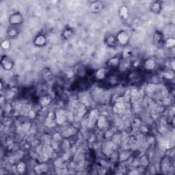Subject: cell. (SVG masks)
I'll return each mask as SVG.
<instances>
[{
    "label": "cell",
    "mask_w": 175,
    "mask_h": 175,
    "mask_svg": "<svg viewBox=\"0 0 175 175\" xmlns=\"http://www.w3.org/2000/svg\"><path fill=\"white\" fill-rule=\"evenodd\" d=\"M10 23L11 24H20L22 23V17L19 13H15L10 17Z\"/></svg>",
    "instance_id": "3957f363"
},
{
    "label": "cell",
    "mask_w": 175,
    "mask_h": 175,
    "mask_svg": "<svg viewBox=\"0 0 175 175\" xmlns=\"http://www.w3.org/2000/svg\"><path fill=\"white\" fill-rule=\"evenodd\" d=\"M8 34L11 38H14L17 35V30L15 28H10L8 31Z\"/></svg>",
    "instance_id": "ba28073f"
},
{
    "label": "cell",
    "mask_w": 175,
    "mask_h": 175,
    "mask_svg": "<svg viewBox=\"0 0 175 175\" xmlns=\"http://www.w3.org/2000/svg\"><path fill=\"white\" fill-rule=\"evenodd\" d=\"M1 65L6 70H10L13 67V63L12 60L7 56H3L1 58Z\"/></svg>",
    "instance_id": "7a4b0ae2"
},
{
    "label": "cell",
    "mask_w": 175,
    "mask_h": 175,
    "mask_svg": "<svg viewBox=\"0 0 175 175\" xmlns=\"http://www.w3.org/2000/svg\"><path fill=\"white\" fill-rule=\"evenodd\" d=\"M116 41H117L116 37L112 35H110L109 36H108L106 38H105L106 44L110 47L116 46Z\"/></svg>",
    "instance_id": "5b68a950"
},
{
    "label": "cell",
    "mask_w": 175,
    "mask_h": 175,
    "mask_svg": "<svg viewBox=\"0 0 175 175\" xmlns=\"http://www.w3.org/2000/svg\"><path fill=\"white\" fill-rule=\"evenodd\" d=\"M116 38L120 43L125 44L129 40V35L127 34V33L126 32L122 31L118 34Z\"/></svg>",
    "instance_id": "277c9868"
},
{
    "label": "cell",
    "mask_w": 175,
    "mask_h": 175,
    "mask_svg": "<svg viewBox=\"0 0 175 175\" xmlns=\"http://www.w3.org/2000/svg\"><path fill=\"white\" fill-rule=\"evenodd\" d=\"M152 7H153V9H152L153 12H160L161 5L158 2H155L153 3V5L152 6Z\"/></svg>",
    "instance_id": "30bf717a"
},
{
    "label": "cell",
    "mask_w": 175,
    "mask_h": 175,
    "mask_svg": "<svg viewBox=\"0 0 175 175\" xmlns=\"http://www.w3.org/2000/svg\"><path fill=\"white\" fill-rule=\"evenodd\" d=\"M45 42H46L45 37H44V36L40 35L37 37L36 39L35 44L38 46H42V45H44V43H45Z\"/></svg>",
    "instance_id": "52a82bcc"
},
{
    "label": "cell",
    "mask_w": 175,
    "mask_h": 175,
    "mask_svg": "<svg viewBox=\"0 0 175 175\" xmlns=\"http://www.w3.org/2000/svg\"><path fill=\"white\" fill-rule=\"evenodd\" d=\"M153 40H154L155 45H157L159 47H162L164 42L163 35H162V34L160 32H155L154 34V37H153Z\"/></svg>",
    "instance_id": "6da1fadb"
},
{
    "label": "cell",
    "mask_w": 175,
    "mask_h": 175,
    "mask_svg": "<svg viewBox=\"0 0 175 175\" xmlns=\"http://www.w3.org/2000/svg\"><path fill=\"white\" fill-rule=\"evenodd\" d=\"M101 6H103V4L101 3V2H100V1H96V2H94L90 6L91 12H99V10L101 9Z\"/></svg>",
    "instance_id": "8992f818"
},
{
    "label": "cell",
    "mask_w": 175,
    "mask_h": 175,
    "mask_svg": "<svg viewBox=\"0 0 175 175\" xmlns=\"http://www.w3.org/2000/svg\"><path fill=\"white\" fill-rule=\"evenodd\" d=\"M72 34H73L72 29H71V28H67V29H65V30H64L63 36L65 38H69L72 36Z\"/></svg>",
    "instance_id": "9c48e42d"
}]
</instances>
